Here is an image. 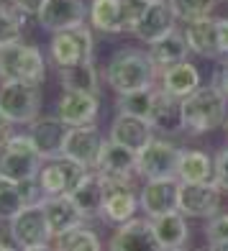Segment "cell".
<instances>
[{"instance_id": "1", "label": "cell", "mask_w": 228, "mask_h": 251, "mask_svg": "<svg viewBox=\"0 0 228 251\" xmlns=\"http://www.w3.org/2000/svg\"><path fill=\"white\" fill-rule=\"evenodd\" d=\"M156 67L149 59V51L126 47L110 56V62L102 72V79L108 82V87L116 95H126L133 90L144 87H156Z\"/></svg>"}, {"instance_id": "2", "label": "cell", "mask_w": 228, "mask_h": 251, "mask_svg": "<svg viewBox=\"0 0 228 251\" xmlns=\"http://www.w3.org/2000/svg\"><path fill=\"white\" fill-rule=\"evenodd\" d=\"M182 121L190 133H213L228 121V98L218 85H203L182 100Z\"/></svg>"}, {"instance_id": "3", "label": "cell", "mask_w": 228, "mask_h": 251, "mask_svg": "<svg viewBox=\"0 0 228 251\" xmlns=\"http://www.w3.org/2000/svg\"><path fill=\"white\" fill-rule=\"evenodd\" d=\"M47 56L36 44L16 41L0 47V82L16 79V82L44 85L47 79Z\"/></svg>"}, {"instance_id": "4", "label": "cell", "mask_w": 228, "mask_h": 251, "mask_svg": "<svg viewBox=\"0 0 228 251\" xmlns=\"http://www.w3.org/2000/svg\"><path fill=\"white\" fill-rule=\"evenodd\" d=\"M44 159L33 146L28 131H10L0 141V175L16 182L36 179Z\"/></svg>"}, {"instance_id": "5", "label": "cell", "mask_w": 228, "mask_h": 251, "mask_svg": "<svg viewBox=\"0 0 228 251\" xmlns=\"http://www.w3.org/2000/svg\"><path fill=\"white\" fill-rule=\"evenodd\" d=\"M41 85L33 82H0V113L13 126H28L41 116Z\"/></svg>"}, {"instance_id": "6", "label": "cell", "mask_w": 228, "mask_h": 251, "mask_svg": "<svg viewBox=\"0 0 228 251\" xmlns=\"http://www.w3.org/2000/svg\"><path fill=\"white\" fill-rule=\"evenodd\" d=\"M182 146L169 141L167 136L154 133V139L136 151V177L139 179H167L177 177V164H179Z\"/></svg>"}, {"instance_id": "7", "label": "cell", "mask_w": 228, "mask_h": 251, "mask_svg": "<svg viewBox=\"0 0 228 251\" xmlns=\"http://www.w3.org/2000/svg\"><path fill=\"white\" fill-rule=\"evenodd\" d=\"M95 59V36H93V26L82 24L70 31H59L51 33L49 41V62L62 70V67H72L79 62H90Z\"/></svg>"}, {"instance_id": "8", "label": "cell", "mask_w": 228, "mask_h": 251, "mask_svg": "<svg viewBox=\"0 0 228 251\" xmlns=\"http://www.w3.org/2000/svg\"><path fill=\"white\" fill-rule=\"evenodd\" d=\"M5 228H8V236L13 238V244L18 249L41 246V244H51L54 241L41 200L39 202H28L18 215H13V218L5 223Z\"/></svg>"}, {"instance_id": "9", "label": "cell", "mask_w": 228, "mask_h": 251, "mask_svg": "<svg viewBox=\"0 0 228 251\" xmlns=\"http://www.w3.org/2000/svg\"><path fill=\"white\" fill-rule=\"evenodd\" d=\"M223 208V190L215 182H179L177 210L187 218L208 221Z\"/></svg>"}, {"instance_id": "10", "label": "cell", "mask_w": 228, "mask_h": 251, "mask_svg": "<svg viewBox=\"0 0 228 251\" xmlns=\"http://www.w3.org/2000/svg\"><path fill=\"white\" fill-rule=\"evenodd\" d=\"M87 172L90 169L85 164L59 154V156L44 159V164L36 175V182L44 195H70Z\"/></svg>"}, {"instance_id": "11", "label": "cell", "mask_w": 228, "mask_h": 251, "mask_svg": "<svg viewBox=\"0 0 228 251\" xmlns=\"http://www.w3.org/2000/svg\"><path fill=\"white\" fill-rule=\"evenodd\" d=\"M87 16H90V0H41L33 18L39 21L44 31L59 33L87 24Z\"/></svg>"}, {"instance_id": "12", "label": "cell", "mask_w": 228, "mask_h": 251, "mask_svg": "<svg viewBox=\"0 0 228 251\" xmlns=\"http://www.w3.org/2000/svg\"><path fill=\"white\" fill-rule=\"evenodd\" d=\"M105 179V202H102V215L100 221L108 226H121L131 218H136L141 210L139 192L133 190V179Z\"/></svg>"}, {"instance_id": "13", "label": "cell", "mask_w": 228, "mask_h": 251, "mask_svg": "<svg viewBox=\"0 0 228 251\" xmlns=\"http://www.w3.org/2000/svg\"><path fill=\"white\" fill-rule=\"evenodd\" d=\"M108 251H164L154 233L152 218H131L113 228L108 238Z\"/></svg>"}, {"instance_id": "14", "label": "cell", "mask_w": 228, "mask_h": 251, "mask_svg": "<svg viewBox=\"0 0 228 251\" xmlns=\"http://www.w3.org/2000/svg\"><path fill=\"white\" fill-rule=\"evenodd\" d=\"M175 28H179V21L175 16L172 5H169V0H152L144 10L141 21L133 26L131 36L136 41H141L144 47H152L154 41L164 39L167 33H172Z\"/></svg>"}, {"instance_id": "15", "label": "cell", "mask_w": 228, "mask_h": 251, "mask_svg": "<svg viewBox=\"0 0 228 251\" xmlns=\"http://www.w3.org/2000/svg\"><path fill=\"white\" fill-rule=\"evenodd\" d=\"M177 198H179V179L177 177L146 179L139 190L141 213L146 218H159L164 213L177 210Z\"/></svg>"}, {"instance_id": "16", "label": "cell", "mask_w": 228, "mask_h": 251, "mask_svg": "<svg viewBox=\"0 0 228 251\" xmlns=\"http://www.w3.org/2000/svg\"><path fill=\"white\" fill-rule=\"evenodd\" d=\"M105 144V136L98 126H75L70 128L64 139V146H62V154L75 159V162L85 164L87 169H95L98 164V156H100V149Z\"/></svg>"}, {"instance_id": "17", "label": "cell", "mask_w": 228, "mask_h": 251, "mask_svg": "<svg viewBox=\"0 0 228 251\" xmlns=\"http://www.w3.org/2000/svg\"><path fill=\"white\" fill-rule=\"evenodd\" d=\"M26 131L31 136L33 146L39 149L41 159H51V156L62 154V146H64L67 133H70V126L56 116V113H51V116H39L36 121H31L26 126Z\"/></svg>"}, {"instance_id": "18", "label": "cell", "mask_w": 228, "mask_h": 251, "mask_svg": "<svg viewBox=\"0 0 228 251\" xmlns=\"http://www.w3.org/2000/svg\"><path fill=\"white\" fill-rule=\"evenodd\" d=\"M54 113L70 128H75V126H93L100 113V95L98 93H62L54 105Z\"/></svg>"}, {"instance_id": "19", "label": "cell", "mask_w": 228, "mask_h": 251, "mask_svg": "<svg viewBox=\"0 0 228 251\" xmlns=\"http://www.w3.org/2000/svg\"><path fill=\"white\" fill-rule=\"evenodd\" d=\"M95 172L108 179H133L136 177V151L113 139H105L95 164Z\"/></svg>"}, {"instance_id": "20", "label": "cell", "mask_w": 228, "mask_h": 251, "mask_svg": "<svg viewBox=\"0 0 228 251\" xmlns=\"http://www.w3.org/2000/svg\"><path fill=\"white\" fill-rule=\"evenodd\" d=\"M156 87L169 93V95H175V98H179V100H185L187 95L195 93L198 87H203V75L190 59H185V62H177V64L159 72Z\"/></svg>"}, {"instance_id": "21", "label": "cell", "mask_w": 228, "mask_h": 251, "mask_svg": "<svg viewBox=\"0 0 228 251\" xmlns=\"http://www.w3.org/2000/svg\"><path fill=\"white\" fill-rule=\"evenodd\" d=\"M41 202H44V213H47V221H49L54 238H59V236L87 223L70 195H44Z\"/></svg>"}, {"instance_id": "22", "label": "cell", "mask_w": 228, "mask_h": 251, "mask_svg": "<svg viewBox=\"0 0 228 251\" xmlns=\"http://www.w3.org/2000/svg\"><path fill=\"white\" fill-rule=\"evenodd\" d=\"M108 139L139 151L154 139V126L149 123V118H136V116H126V113H116V118L110 121V128H108Z\"/></svg>"}, {"instance_id": "23", "label": "cell", "mask_w": 228, "mask_h": 251, "mask_svg": "<svg viewBox=\"0 0 228 251\" xmlns=\"http://www.w3.org/2000/svg\"><path fill=\"white\" fill-rule=\"evenodd\" d=\"M72 202L77 205V210L82 213L85 221H95L102 215V202H105V179L100 172L90 169V172L79 179V185L70 192Z\"/></svg>"}, {"instance_id": "24", "label": "cell", "mask_w": 228, "mask_h": 251, "mask_svg": "<svg viewBox=\"0 0 228 251\" xmlns=\"http://www.w3.org/2000/svg\"><path fill=\"white\" fill-rule=\"evenodd\" d=\"M218 18H198L190 24H182V33L192 54L203 56V59H221V49H218Z\"/></svg>"}, {"instance_id": "25", "label": "cell", "mask_w": 228, "mask_h": 251, "mask_svg": "<svg viewBox=\"0 0 228 251\" xmlns=\"http://www.w3.org/2000/svg\"><path fill=\"white\" fill-rule=\"evenodd\" d=\"M149 123L154 126V133L159 136H177L185 131V121H182V100L164 93V90H156V100L152 108Z\"/></svg>"}, {"instance_id": "26", "label": "cell", "mask_w": 228, "mask_h": 251, "mask_svg": "<svg viewBox=\"0 0 228 251\" xmlns=\"http://www.w3.org/2000/svg\"><path fill=\"white\" fill-rule=\"evenodd\" d=\"M56 77H59L62 93H98L100 95V70L95 59L90 62H79L72 67H62L56 70Z\"/></svg>"}, {"instance_id": "27", "label": "cell", "mask_w": 228, "mask_h": 251, "mask_svg": "<svg viewBox=\"0 0 228 251\" xmlns=\"http://www.w3.org/2000/svg\"><path fill=\"white\" fill-rule=\"evenodd\" d=\"M87 24L93 26V31L105 33V36L126 33V24H123V0H90Z\"/></svg>"}, {"instance_id": "28", "label": "cell", "mask_w": 228, "mask_h": 251, "mask_svg": "<svg viewBox=\"0 0 228 251\" xmlns=\"http://www.w3.org/2000/svg\"><path fill=\"white\" fill-rule=\"evenodd\" d=\"M146 51H149V59L154 62L156 72L167 70V67H172L177 62H185L187 56L192 54L187 41H185V33H182V28H175L172 33H167L164 39L154 41L152 47H146Z\"/></svg>"}, {"instance_id": "29", "label": "cell", "mask_w": 228, "mask_h": 251, "mask_svg": "<svg viewBox=\"0 0 228 251\" xmlns=\"http://www.w3.org/2000/svg\"><path fill=\"white\" fill-rule=\"evenodd\" d=\"M215 177V156L203 149H182L177 164L179 182H213Z\"/></svg>"}, {"instance_id": "30", "label": "cell", "mask_w": 228, "mask_h": 251, "mask_svg": "<svg viewBox=\"0 0 228 251\" xmlns=\"http://www.w3.org/2000/svg\"><path fill=\"white\" fill-rule=\"evenodd\" d=\"M152 223H154V233L159 238V244H162V249H182L187 244L190 226H187V215H182L179 210L152 218Z\"/></svg>"}, {"instance_id": "31", "label": "cell", "mask_w": 228, "mask_h": 251, "mask_svg": "<svg viewBox=\"0 0 228 251\" xmlns=\"http://www.w3.org/2000/svg\"><path fill=\"white\" fill-rule=\"evenodd\" d=\"M28 13L18 10L16 5L0 0V47H8V44L24 41V28L28 24Z\"/></svg>"}, {"instance_id": "32", "label": "cell", "mask_w": 228, "mask_h": 251, "mask_svg": "<svg viewBox=\"0 0 228 251\" xmlns=\"http://www.w3.org/2000/svg\"><path fill=\"white\" fill-rule=\"evenodd\" d=\"M156 90L159 87H144V90H133V93L118 95L116 98V113H126V116H136V118H149L154 100H156Z\"/></svg>"}, {"instance_id": "33", "label": "cell", "mask_w": 228, "mask_h": 251, "mask_svg": "<svg viewBox=\"0 0 228 251\" xmlns=\"http://www.w3.org/2000/svg\"><path fill=\"white\" fill-rule=\"evenodd\" d=\"M54 246H56V251H105L100 233L93 231L90 226H79L75 231L54 238Z\"/></svg>"}, {"instance_id": "34", "label": "cell", "mask_w": 228, "mask_h": 251, "mask_svg": "<svg viewBox=\"0 0 228 251\" xmlns=\"http://www.w3.org/2000/svg\"><path fill=\"white\" fill-rule=\"evenodd\" d=\"M26 205H28V200L24 195L21 182L0 175V223H8L13 215H18L24 210Z\"/></svg>"}, {"instance_id": "35", "label": "cell", "mask_w": 228, "mask_h": 251, "mask_svg": "<svg viewBox=\"0 0 228 251\" xmlns=\"http://www.w3.org/2000/svg\"><path fill=\"white\" fill-rule=\"evenodd\" d=\"M215 3L218 0H169V5H172L179 24H190V21L213 16Z\"/></svg>"}, {"instance_id": "36", "label": "cell", "mask_w": 228, "mask_h": 251, "mask_svg": "<svg viewBox=\"0 0 228 251\" xmlns=\"http://www.w3.org/2000/svg\"><path fill=\"white\" fill-rule=\"evenodd\" d=\"M203 233H205L208 246H223V244H228V213L221 210V213H215L213 218H208V221H205Z\"/></svg>"}, {"instance_id": "37", "label": "cell", "mask_w": 228, "mask_h": 251, "mask_svg": "<svg viewBox=\"0 0 228 251\" xmlns=\"http://www.w3.org/2000/svg\"><path fill=\"white\" fill-rule=\"evenodd\" d=\"M146 5H149L146 0H123V24H126V33H131L133 26L141 21Z\"/></svg>"}, {"instance_id": "38", "label": "cell", "mask_w": 228, "mask_h": 251, "mask_svg": "<svg viewBox=\"0 0 228 251\" xmlns=\"http://www.w3.org/2000/svg\"><path fill=\"white\" fill-rule=\"evenodd\" d=\"M213 182L223 192H228V146H223V149L215 154V177H213Z\"/></svg>"}, {"instance_id": "39", "label": "cell", "mask_w": 228, "mask_h": 251, "mask_svg": "<svg viewBox=\"0 0 228 251\" xmlns=\"http://www.w3.org/2000/svg\"><path fill=\"white\" fill-rule=\"evenodd\" d=\"M215 26H218V49H221V56L228 59V16L218 18V21H215Z\"/></svg>"}, {"instance_id": "40", "label": "cell", "mask_w": 228, "mask_h": 251, "mask_svg": "<svg viewBox=\"0 0 228 251\" xmlns=\"http://www.w3.org/2000/svg\"><path fill=\"white\" fill-rule=\"evenodd\" d=\"M5 3L16 5L18 10H24V13H28V16H36V10H39V5H41V0H5Z\"/></svg>"}, {"instance_id": "41", "label": "cell", "mask_w": 228, "mask_h": 251, "mask_svg": "<svg viewBox=\"0 0 228 251\" xmlns=\"http://www.w3.org/2000/svg\"><path fill=\"white\" fill-rule=\"evenodd\" d=\"M215 85H218V87L223 90V95L228 98V62H223V67H221L218 77H215Z\"/></svg>"}, {"instance_id": "42", "label": "cell", "mask_w": 228, "mask_h": 251, "mask_svg": "<svg viewBox=\"0 0 228 251\" xmlns=\"http://www.w3.org/2000/svg\"><path fill=\"white\" fill-rule=\"evenodd\" d=\"M10 131H13V123H10V121L3 116V113H0V141H3Z\"/></svg>"}, {"instance_id": "43", "label": "cell", "mask_w": 228, "mask_h": 251, "mask_svg": "<svg viewBox=\"0 0 228 251\" xmlns=\"http://www.w3.org/2000/svg\"><path fill=\"white\" fill-rule=\"evenodd\" d=\"M21 251H56V246L51 241V244H41V246H26V249H21Z\"/></svg>"}, {"instance_id": "44", "label": "cell", "mask_w": 228, "mask_h": 251, "mask_svg": "<svg viewBox=\"0 0 228 251\" xmlns=\"http://www.w3.org/2000/svg\"><path fill=\"white\" fill-rule=\"evenodd\" d=\"M0 251H21V249H18V246L13 244V238L8 236L5 241H0Z\"/></svg>"}, {"instance_id": "45", "label": "cell", "mask_w": 228, "mask_h": 251, "mask_svg": "<svg viewBox=\"0 0 228 251\" xmlns=\"http://www.w3.org/2000/svg\"><path fill=\"white\" fill-rule=\"evenodd\" d=\"M200 251H221V246H205V249H200Z\"/></svg>"}, {"instance_id": "46", "label": "cell", "mask_w": 228, "mask_h": 251, "mask_svg": "<svg viewBox=\"0 0 228 251\" xmlns=\"http://www.w3.org/2000/svg\"><path fill=\"white\" fill-rule=\"evenodd\" d=\"M164 251H187L185 246H182V249H164Z\"/></svg>"}, {"instance_id": "47", "label": "cell", "mask_w": 228, "mask_h": 251, "mask_svg": "<svg viewBox=\"0 0 228 251\" xmlns=\"http://www.w3.org/2000/svg\"><path fill=\"white\" fill-rule=\"evenodd\" d=\"M223 128H226V139H228V121H226V126H223Z\"/></svg>"}, {"instance_id": "48", "label": "cell", "mask_w": 228, "mask_h": 251, "mask_svg": "<svg viewBox=\"0 0 228 251\" xmlns=\"http://www.w3.org/2000/svg\"><path fill=\"white\" fill-rule=\"evenodd\" d=\"M221 251H228V244H223V246H221Z\"/></svg>"}, {"instance_id": "49", "label": "cell", "mask_w": 228, "mask_h": 251, "mask_svg": "<svg viewBox=\"0 0 228 251\" xmlns=\"http://www.w3.org/2000/svg\"><path fill=\"white\" fill-rule=\"evenodd\" d=\"M146 3H152V0H146Z\"/></svg>"}, {"instance_id": "50", "label": "cell", "mask_w": 228, "mask_h": 251, "mask_svg": "<svg viewBox=\"0 0 228 251\" xmlns=\"http://www.w3.org/2000/svg\"><path fill=\"white\" fill-rule=\"evenodd\" d=\"M223 62H228V59H223Z\"/></svg>"}]
</instances>
